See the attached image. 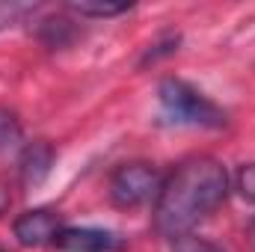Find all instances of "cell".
<instances>
[{"label":"cell","mask_w":255,"mask_h":252,"mask_svg":"<svg viewBox=\"0 0 255 252\" xmlns=\"http://www.w3.org/2000/svg\"><path fill=\"white\" fill-rule=\"evenodd\" d=\"M229 196V172L214 157L181 160L160 184L154 199V229L178 241L211 217Z\"/></svg>","instance_id":"cell-1"},{"label":"cell","mask_w":255,"mask_h":252,"mask_svg":"<svg viewBox=\"0 0 255 252\" xmlns=\"http://www.w3.org/2000/svg\"><path fill=\"white\" fill-rule=\"evenodd\" d=\"M160 98V116L169 125H184V127H223L226 125V113L205 98L199 89H193L190 83L178 80V77H166L157 89Z\"/></svg>","instance_id":"cell-2"},{"label":"cell","mask_w":255,"mask_h":252,"mask_svg":"<svg viewBox=\"0 0 255 252\" xmlns=\"http://www.w3.org/2000/svg\"><path fill=\"white\" fill-rule=\"evenodd\" d=\"M160 184L163 178L151 163H142V160L122 163L110 175V199L116 208H139L148 199H157Z\"/></svg>","instance_id":"cell-3"},{"label":"cell","mask_w":255,"mask_h":252,"mask_svg":"<svg viewBox=\"0 0 255 252\" xmlns=\"http://www.w3.org/2000/svg\"><path fill=\"white\" fill-rule=\"evenodd\" d=\"M54 247L60 252H122L125 244L119 235L92 226H65L57 235Z\"/></svg>","instance_id":"cell-4"},{"label":"cell","mask_w":255,"mask_h":252,"mask_svg":"<svg viewBox=\"0 0 255 252\" xmlns=\"http://www.w3.org/2000/svg\"><path fill=\"white\" fill-rule=\"evenodd\" d=\"M63 220L57 211H48V208H36V211H27L15 220L12 232L18 238L21 247H48L57 241V235L63 232Z\"/></svg>","instance_id":"cell-5"},{"label":"cell","mask_w":255,"mask_h":252,"mask_svg":"<svg viewBox=\"0 0 255 252\" xmlns=\"http://www.w3.org/2000/svg\"><path fill=\"white\" fill-rule=\"evenodd\" d=\"M51 166H54V148L45 139H36L21 154V181L30 184V187H36V184H42L48 178Z\"/></svg>","instance_id":"cell-6"},{"label":"cell","mask_w":255,"mask_h":252,"mask_svg":"<svg viewBox=\"0 0 255 252\" xmlns=\"http://www.w3.org/2000/svg\"><path fill=\"white\" fill-rule=\"evenodd\" d=\"M24 136V127H21V119L15 110L9 107H0V151L6 148H15Z\"/></svg>","instance_id":"cell-7"},{"label":"cell","mask_w":255,"mask_h":252,"mask_svg":"<svg viewBox=\"0 0 255 252\" xmlns=\"http://www.w3.org/2000/svg\"><path fill=\"white\" fill-rule=\"evenodd\" d=\"M71 9L83 18H113V15H122L130 6H116V3H71Z\"/></svg>","instance_id":"cell-8"},{"label":"cell","mask_w":255,"mask_h":252,"mask_svg":"<svg viewBox=\"0 0 255 252\" xmlns=\"http://www.w3.org/2000/svg\"><path fill=\"white\" fill-rule=\"evenodd\" d=\"M33 9L36 6H30V3H0V33L15 27V24H21Z\"/></svg>","instance_id":"cell-9"},{"label":"cell","mask_w":255,"mask_h":252,"mask_svg":"<svg viewBox=\"0 0 255 252\" xmlns=\"http://www.w3.org/2000/svg\"><path fill=\"white\" fill-rule=\"evenodd\" d=\"M235 184H238V193H241L250 205H255V163H244V166L238 169Z\"/></svg>","instance_id":"cell-10"},{"label":"cell","mask_w":255,"mask_h":252,"mask_svg":"<svg viewBox=\"0 0 255 252\" xmlns=\"http://www.w3.org/2000/svg\"><path fill=\"white\" fill-rule=\"evenodd\" d=\"M175 252H223L217 244L211 241H202V238H193V235H184L175 241Z\"/></svg>","instance_id":"cell-11"},{"label":"cell","mask_w":255,"mask_h":252,"mask_svg":"<svg viewBox=\"0 0 255 252\" xmlns=\"http://www.w3.org/2000/svg\"><path fill=\"white\" fill-rule=\"evenodd\" d=\"M6 208H9V190H6V187H0V214H3Z\"/></svg>","instance_id":"cell-12"},{"label":"cell","mask_w":255,"mask_h":252,"mask_svg":"<svg viewBox=\"0 0 255 252\" xmlns=\"http://www.w3.org/2000/svg\"><path fill=\"white\" fill-rule=\"evenodd\" d=\"M250 244H253V250H255V220H253V226H250Z\"/></svg>","instance_id":"cell-13"},{"label":"cell","mask_w":255,"mask_h":252,"mask_svg":"<svg viewBox=\"0 0 255 252\" xmlns=\"http://www.w3.org/2000/svg\"><path fill=\"white\" fill-rule=\"evenodd\" d=\"M0 252H6V250H0Z\"/></svg>","instance_id":"cell-14"}]
</instances>
